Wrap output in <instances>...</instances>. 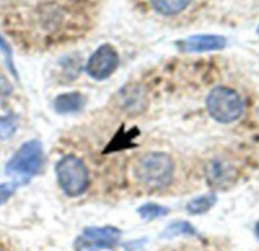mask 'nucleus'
<instances>
[{
    "label": "nucleus",
    "instance_id": "f257e3e1",
    "mask_svg": "<svg viewBox=\"0 0 259 251\" xmlns=\"http://www.w3.org/2000/svg\"><path fill=\"white\" fill-rule=\"evenodd\" d=\"M134 177L149 189H162L168 186L175 176V162L170 155L150 152L141 155L134 162Z\"/></svg>",
    "mask_w": 259,
    "mask_h": 251
},
{
    "label": "nucleus",
    "instance_id": "f03ea898",
    "mask_svg": "<svg viewBox=\"0 0 259 251\" xmlns=\"http://www.w3.org/2000/svg\"><path fill=\"white\" fill-rule=\"evenodd\" d=\"M206 109L212 120L229 124L243 115L244 103L235 89L229 86H215L206 97Z\"/></svg>",
    "mask_w": 259,
    "mask_h": 251
},
{
    "label": "nucleus",
    "instance_id": "7ed1b4c3",
    "mask_svg": "<svg viewBox=\"0 0 259 251\" xmlns=\"http://www.w3.org/2000/svg\"><path fill=\"white\" fill-rule=\"evenodd\" d=\"M44 165V152L39 141L32 139L24 142L15 155L6 164L8 176L26 182L30 177L36 176Z\"/></svg>",
    "mask_w": 259,
    "mask_h": 251
},
{
    "label": "nucleus",
    "instance_id": "20e7f679",
    "mask_svg": "<svg viewBox=\"0 0 259 251\" xmlns=\"http://www.w3.org/2000/svg\"><path fill=\"white\" fill-rule=\"evenodd\" d=\"M56 177L59 188L68 197L82 195L90 185V174L85 162L73 155L64 156L56 164Z\"/></svg>",
    "mask_w": 259,
    "mask_h": 251
},
{
    "label": "nucleus",
    "instance_id": "39448f33",
    "mask_svg": "<svg viewBox=\"0 0 259 251\" xmlns=\"http://www.w3.org/2000/svg\"><path fill=\"white\" fill-rule=\"evenodd\" d=\"M121 232L117 227H87L74 241L76 251L112 250L120 244Z\"/></svg>",
    "mask_w": 259,
    "mask_h": 251
},
{
    "label": "nucleus",
    "instance_id": "423d86ee",
    "mask_svg": "<svg viewBox=\"0 0 259 251\" xmlns=\"http://www.w3.org/2000/svg\"><path fill=\"white\" fill-rule=\"evenodd\" d=\"M118 64L120 56L117 50L111 44H103L90 56L85 70L94 80H105L118 68Z\"/></svg>",
    "mask_w": 259,
    "mask_h": 251
},
{
    "label": "nucleus",
    "instance_id": "0eeeda50",
    "mask_svg": "<svg viewBox=\"0 0 259 251\" xmlns=\"http://www.w3.org/2000/svg\"><path fill=\"white\" fill-rule=\"evenodd\" d=\"M228 44L226 38L222 35H193L176 42L179 50L185 53H203L212 50H222Z\"/></svg>",
    "mask_w": 259,
    "mask_h": 251
},
{
    "label": "nucleus",
    "instance_id": "6e6552de",
    "mask_svg": "<svg viewBox=\"0 0 259 251\" xmlns=\"http://www.w3.org/2000/svg\"><path fill=\"white\" fill-rule=\"evenodd\" d=\"M206 179L215 188H228L235 182V170L223 161H212L206 168Z\"/></svg>",
    "mask_w": 259,
    "mask_h": 251
},
{
    "label": "nucleus",
    "instance_id": "1a4fd4ad",
    "mask_svg": "<svg viewBox=\"0 0 259 251\" xmlns=\"http://www.w3.org/2000/svg\"><path fill=\"white\" fill-rule=\"evenodd\" d=\"M87 103V98L83 94L80 92H64L59 94L55 102V111L58 114H73V112H79Z\"/></svg>",
    "mask_w": 259,
    "mask_h": 251
},
{
    "label": "nucleus",
    "instance_id": "9d476101",
    "mask_svg": "<svg viewBox=\"0 0 259 251\" xmlns=\"http://www.w3.org/2000/svg\"><path fill=\"white\" fill-rule=\"evenodd\" d=\"M155 11L164 15H176L182 12L191 0H150Z\"/></svg>",
    "mask_w": 259,
    "mask_h": 251
},
{
    "label": "nucleus",
    "instance_id": "9b49d317",
    "mask_svg": "<svg viewBox=\"0 0 259 251\" xmlns=\"http://www.w3.org/2000/svg\"><path fill=\"white\" fill-rule=\"evenodd\" d=\"M217 202V195L215 194H205L200 197L193 198L188 205H187V211L191 215H202L205 212H208Z\"/></svg>",
    "mask_w": 259,
    "mask_h": 251
},
{
    "label": "nucleus",
    "instance_id": "f8f14e48",
    "mask_svg": "<svg viewBox=\"0 0 259 251\" xmlns=\"http://www.w3.org/2000/svg\"><path fill=\"white\" fill-rule=\"evenodd\" d=\"M170 212L168 208L156 205V203H146L141 208H138V214L143 220L146 221H152V220H158L164 215H167Z\"/></svg>",
    "mask_w": 259,
    "mask_h": 251
},
{
    "label": "nucleus",
    "instance_id": "ddd939ff",
    "mask_svg": "<svg viewBox=\"0 0 259 251\" xmlns=\"http://www.w3.org/2000/svg\"><path fill=\"white\" fill-rule=\"evenodd\" d=\"M179 235H196V229L187 221H176L165 229L162 238H176Z\"/></svg>",
    "mask_w": 259,
    "mask_h": 251
},
{
    "label": "nucleus",
    "instance_id": "4468645a",
    "mask_svg": "<svg viewBox=\"0 0 259 251\" xmlns=\"http://www.w3.org/2000/svg\"><path fill=\"white\" fill-rule=\"evenodd\" d=\"M0 50L3 52V55L6 56V62H8V65H9V68L15 73V70H14V64H12V50H11V47H9V44L5 41V38L0 35Z\"/></svg>",
    "mask_w": 259,
    "mask_h": 251
},
{
    "label": "nucleus",
    "instance_id": "2eb2a0df",
    "mask_svg": "<svg viewBox=\"0 0 259 251\" xmlns=\"http://www.w3.org/2000/svg\"><path fill=\"white\" fill-rule=\"evenodd\" d=\"M12 194H14V185H11V183L0 185V205L8 202Z\"/></svg>",
    "mask_w": 259,
    "mask_h": 251
},
{
    "label": "nucleus",
    "instance_id": "dca6fc26",
    "mask_svg": "<svg viewBox=\"0 0 259 251\" xmlns=\"http://www.w3.org/2000/svg\"><path fill=\"white\" fill-rule=\"evenodd\" d=\"M14 129H15V126H14L11 121L3 120V121L0 123V138H8V136H11V135L14 133Z\"/></svg>",
    "mask_w": 259,
    "mask_h": 251
},
{
    "label": "nucleus",
    "instance_id": "f3484780",
    "mask_svg": "<svg viewBox=\"0 0 259 251\" xmlns=\"http://www.w3.org/2000/svg\"><path fill=\"white\" fill-rule=\"evenodd\" d=\"M258 35H259V27H258Z\"/></svg>",
    "mask_w": 259,
    "mask_h": 251
}]
</instances>
